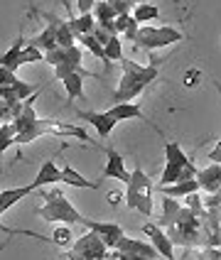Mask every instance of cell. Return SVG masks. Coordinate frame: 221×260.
<instances>
[{
  "mask_svg": "<svg viewBox=\"0 0 221 260\" xmlns=\"http://www.w3.org/2000/svg\"><path fill=\"white\" fill-rule=\"evenodd\" d=\"M44 197V204L37 209V214L44 218V221H54V223H64V226H74V223H81L84 216L74 209V204L64 197V191L59 187H52L47 189L42 194Z\"/></svg>",
  "mask_w": 221,
  "mask_h": 260,
  "instance_id": "cell-3",
  "label": "cell"
},
{
  "mask_svg": "<svg viewBox=\"0 0 221 260\" xmlns=\"http://www.w3.org/2000/svg\"><path fill=\"white\" fill-rule=\"evenodd\" d=\"M128 3H131L133 8H135V5H140V3H150V0H128Z\"/></svg>",
  "mask_w": 221,
  "mask_h": 260,
  "instance_id": "cell-36",
  "label": "cell"
},
{
  "mask_svg": "<svg viewBox=\"0 0 221 260\" xmlns=\"http://www.w3.org/2000/svg\"><path fill=\"white\" fill-rule=\"evenodd\" d=\"M76 42L84 44V49H86V52H91V54H93L96 59H101L103 67H111V61H108V59H106V54H103V47L96 42L91 35H81V37H76Z\"/></svg>",
  "mask_w": 221,
  "mask_h": 260,
  "instance_id": "cell-26",
  "label": "cell"
},
{
  "mask_svg": "<svg viewBox=\"0 0 221 260\" xmlns=\"http://www.w3.org/2000/svg\"><path fill=\"white\" fill-rule=\"evenodd\" d=\"M165 170L160 177V187L165 184H175V182H184V179H194L197 174V165L187 157V152L182 150L179 143H165Z\"/></svg>",
  "mask_w": 221,
  "mask_h": 260,
  "instance_id": "cell-4",
  "label": "cell"
},
{
  "mask_svg": "<svg viewBox=\"0 0 221 260\" xmlns=\"http://www.w3.org/2000/svg\"><path fill=\"white\" fill-rule=\"evenodd\" d=\"M120 199H123V194H120V191H116V189L106 194V202L111 204V206H118V204H120Z\"/></svg>",
  "mask_w": 221,
  "mask_h": 260,
  "instance_id": "cell-34",
  "label": "cell"
},
{
  "mask_svg": "<svg viewBox=\"0 0 221 260\" xmlns=\"http://www.w3.org/2000/svg\"><path fill=\"white\" fill-rule=\"evenodd\" d=\"M157 17H160V10H157L155 5H150V3H140V5H135V10H133V20H135L138 25L150 22V20H157Z\"/></svg>",
  "mask_w": 221,
  "mask_h": 260,
  "instance_id": "cell-25",
  "label": "cell"
},
{
  "mask_svg": "<svg viewBox=\"0 0 221 260\" xmlns=\"http://www.w3.org/2000/svg\"><path fill=\"white\" fill-rule=\"evenodd\" d=\"M22 47H25V37L20 35V37L13 42V47H10L5 54H0V67L8 69V72H17V69H20V54H22Z\"/></svg>",
  "mask_w": 221,
  "mask_h": 260,
  "instance_id": "cell-22",
  "label": "cell"
},
{
  "mask_svg": "<svg viewBox=\"0 0 221 260\" xmlns=\"http://www.w3.org/2000/svg\"><path fill=\"white\" fill-rule=\"evenodd\" d=\"M59 182H64V184L76 187V189H96V187H99L96 182H88L86 177H81V174L76 172L72 165H64V167L59 170Z\"/></svg>",
  "mask_w": 221,
  "mask_h": 260,
  "instance_id": "cell-21",
  "label": "cell"
},
{
  "mask_svg": "<svg viewBox=\"0 0 221 260\" xmlns=\"http://www.w3.org/2000/svg\"><path fill=\"white\" fill-rule=\"evenodd\" d=\"M42 135H69V138H79V140H88V133L79 125H72V123H61V120H52V118H35L29 123L27 128L22 133L15 135V143L13 145H27L35 143L37 138Z\"/></svg>",
  "mask_w": 221,
  "mask_h": 260,
  "instance_id": "cell-2",
  "label": "cell"
},
{
  "mask_svg": "<svg viewBox=\"0 0 221 260\" xmlns=\"http://www.w3.org/2000/svg\"><path fill=\"white\" fill-rule=\"evenodd\" d=\"M143 233L150 238V246L155 248V253L162 255L165 260H175V246L170 243V238L165 236L160 226L152 221V223H143Z\"/></svg>",
  "mask_w": 221,
  "mask_h": 260,
  "instance_id": "cell-9",
  "label": "cell"
},
{
  "mask_svg": "<svg viewBox=\"0 0 221 260\" xmlns=\"http://www.w3.org/2000/svg\"><path fill=\"white\" fill-rule=\"evenodd\" d=\"M35 61H44V54L40 52V49H35L32 44L25 42L22 54H20V67H25V64H35Z\"/></svg>",
  "mask_w": 221,
  "mask_h": 260,
  "instance_id": "cell-30",
  "label": "cell"
},
{
  "mask_svg": "<svg viewBox=\"0 0 221 260\" xmlns=\"http://www.w3.org/2000/svg\"><path fill=\"white\" fill-rule=\"evenodd\" d=\"M113 250H120V253H128V255H138V258H150L155 260L157 258V253H155V248L145 243V241H135L131 236H123L120 241H118V246Z\"/></svg>",
  "mask_w": 221,
  "mask_h": 260,
  "instance_id": "cell-12",
  "label": "cell"
},
{
  "mask_svg": "<svg viewBox=\"0 0 221 260\" xmlns=\"http://www.w3.org/2000/svg\"><path fill=\"white\" fill-rule=\"evenodd\" d=\"M199 81H202V72L199 69H190V72L184 74V88H197L199 86Z\"/></svg>",
  "mask_w": 221,
  "mask_h": 260,
  "instance_id": "cell-31",
  "label": "cell"
},
{
  "mask_svg": "<svg viewBox=\"0 0 221 260\" xmlns=\"http://www.w3.org/2000/svg\"><path fill=\"white\" fill-rule=\"evenodd\" d=\"M106 113L113 118L116 123H120V120H131V118H143V120H145V113L140 111L138 103H113Z\"/></svg>",
  "mask_w": 221,
  "mask_h": 260,
  "instance_id": "cell-20",
  "label": "cell"
},
{
  "mask_svg": "<svg viewBox=\"0 0 221 260\" xmlns=\"http://www.w3.org/2000/svg\"><path fill=\"white\" fill-rule=\"evenodd\" d=\"M106 157H108V162H106V167H103V177H106V179H120L123 184H128L131 174L125 170V159L120 157L113 147L106 150Z\"/></svg>",
  "mask_w": 221,
  "mask_h": 260,
  "instance_id": "cell-11",
  "label": "cell"
},
{
  "mask_svg": "<svg viewBox=\"0 0 221 260\" xmlns=\"http://www.w3.org/2000/svg\"><path fill=\"white\" fill-rule=\"evenodd\" d=\"M15 81H17L15 72H8V69L0 67V86H10V84H15Z\"/></svg>",
  "mask_w": 221,
  "mask_h": 260,
  "instance_id": "cell-32",
  "label": "cell"
},
{
  "mask_svg": "<svg viewBox=\"0 0 221 260\" xmlns=\"http://www.w3.org/2000/svg\"><path fill=\"white\" fill-rule=\"evenodd\" d=\"M15 135H17V130H15L13 123H3V125H0V155H3L8 147H13Z\"/></svg>",
  "mask_w": 221,
  "mask_h": 260,
  "instance_id": "cell-29",
  "label": "cell"
},
{
  "mask_svg": "<svg viewBox=\"0 0 221 260\" xmlns=\"http://www.w3.org/2000/svg\"><path fill=\"white\" fill-rule=\"evenodd\" d=\"M103 54H106L108 61H120V59H123V44H120V37L113 35L108 42L103 44Z\"/></svg>",
  "mask_w": 221,
  "mask_h": 260,
  "instance_id": "cell-28",
  "label": "cell"
},
{
  "mask_svg": "<svg viewBox=\"0 0 221 260\" xmlns=\"http://www.w3.org/2000/svg\"><path fill=\"white\" fill-rule=\"evenodd\" d=\"M123 199L128 204V209L143 214V216H152V194L150 191H131V189H125Z\"/></svg>",
  "mask_w": 221,
  "mask_h": 260,
  "instance_id": "cell-15",
  "label": "cell"
},
{
  "mask_svg": "<svg viewBox=\"0 0 221 260\" xmlns=\"http://www.w3.org/2000/svg\"><path fill=\"white\" fill-rule=\"evenodd\" d=\"M79 118L81 120H88L91 125H93V130L99 133V138H108L111 133H113V128H116V120L108 116V113H96V111H79Z\"/></svg>",
  "mask_w": 221,
  "mask_h": 260,
  "instance_id": "cell-14",
  "label": "cell"
},
{
  "mask_svg": "<svg viewBox=\"0 0 221 260\" xmlns=\"http://www.w3.org/2000/svg\"><path fill=\"white\" fill-rule=\"evenodd\" d=\"M93 3H96V0H76V13H79V15H86V13H91V8H93Z\"/></svg>",
  "mask_w": 221,
  "mask_h": 260,
  "instance_id": "cell-33",
  "label": "cell"
},
{
  "mask_svg": "<svg viewBox=\"0 0 221 260\" xmlns=\"http://www.w3.org/2000/svg\"><path fill=\"white\" fill-rule=\"evenodd\" d=\"M194 179H197V184H199V189H202L204 194H219V189H221V165L219 162H211L206 170H197Z\"/></svg>",
  "mask_w": 221,
  "mask_h": 260,
  "instance_id": "cell-10",
  "label": "cell"
},
{
  "mask_svg": "<svg viewBox=\"0 0 221 260\" xmlns=\"http://www.w3.org/2000/svg\"><path fill=\"white\" fill-rule=\"evenodd\" d=\"M52 243L54 246H59V248H72V243H74V236H72V229L69 226H57L54 231H52Z\"/></svg>",
  "mask_w": 221,
  "mask_h": 260,
  "instance_id": "cell-27",
  "label": "cell"
},
{
  "mask_svg": "<svg viewBox=\"0 0 221 260\" xmlns=\"http://www.w3.org/2000/svg\"><path fill=\"white\" fill-rule=\"evenodd\" d=\"M182 40V32L170 25H162V27H152V25H140L135 37H133V44L138 49H145V52H152V49H162V47H170V44H177Z\"/></svg>",
  "mask_w": 221,
  "mask_h": 260,
  "instance_id": "cell-5",
  "label": "cell"
},
{
  "mask_svg": "<svg viewBox=\"0 0 221 260\" xmlns=\"http://www.w3.org/2000/svg\"><path fill=\"white\" fill-rule=\"evenodd\" d=\"M81 223L86 226V231L96 233V236L101 238V243L108 248V250H113V248L118 246V241L125 236L123 226H118V223H113V221H93V218H84Z\"/></svg>",
  "mask_w": 221,
  "mask_h": 260,
  "instance_id": "cell-8",
  "label": "cell"
},
{
  "mask_svg": "<svg viewBox=\"0 0 221 260\" xmlns=\"http://www.w3.org/2000/svg\"><path fill=\"white\" fill-rule=\"evenodd\" d=\"M67 25L72 29L74 37H81V35H91L93 27H96V20H93V15L86 13V15H72V17H67Z\"/></svg>",
  "mask_w": 221,
  "mask_h": 260,
  "instance_id": "cell-23",
  "label": "cell"
},
{
  "mask_svg": "<svg viewBox=\"0 0 221 260\" xmlns=\"http://www.w3.org/2000/svg\"><path fill=\"white\" fill-rule=\"evenodd\" d=\"M91 15H93L96 25L103 27L106 32H111V22L118 17V13L111 8V3H108V0H96V3H93V8H91ZM111 35H113V32H111Z\"/></svg>",
  "mask_w": 221,
  "mask_h": 260,
  "instance_id": "cell-16",
  "label": "cell"
},
{
  "mask_svg": "<svg viewBox=\"0 0 221 260\" xmlns=\"http://www.w3.org/2000/svg\"><path fill=\"white\" fill-rule=\"evenodd\" d=\"M157 191H160L162 197H170V199H184L187 194L192 191H199V184H197V179H184V182H175V184H165L160 187L157 184Z\"/></svg>",
  "mask_w": 221,
  "mask_h": 260,
  "instance_id": "cell-17",
  "label": "cell"
},
{
  "mask_svg": "<svg viewBox=\"0 0 221 260\" xmlns=\"http://www.w3.org/2000/svg\"><path fill=\"white\" fill-rule=\"evenodd\" d=\"M72 253L81 260H103L106 258V253H108V248L103 246L101 238H99L96 233L86 231L81 238H74Z\"/></svg>",
  "mask_w": 221,
  "mask_h": 260,
  "instance_id": "cell-7",
  "label": "cell"
},
{
  "mask_svg": "<svg viewBox=\"0 0 221 260\" xmlns=\"http://www.w3.org/2000/svg\"><path fill=\"white\" fill-rule=\"evenodd\" d=\"M54 76H57L59 81L64 84V91H67V96L72 99V101H84L86 96H84V79L86 76H96L93 72H88L84 67H69V64H54Z\"/></svg>",
  "mask_w": 221,
  "mask_h": 260,
  "instance_id": "cell-6",
  "label": "cell"
},
{
  "mask_svg": "<svg viewBox=\"0 0 221 260\" xmlns=\"http://www.w3.org/2000/svg\"><path fill=\"white\" fill-rule=\"evenodd\" d=\"M120 69H123V76H120V84H118L116 93H113V103H131L138 93L145 91L147 84H152L157 79V67L150 64V67H140L135 64L133 59H120Z\"/></svg>",
  "mask_w": 221,
  "mask_h": 260,
  "instance_id": "cell-1",
  "label": "cell"
},
{
  "mask_svg": "<svg viewBox=\"0 0 221 260\" xmlns=\"http://www.w3.org/2000/svg\"><path fill=\"white\" fill-rule=\"evenodd\" d=\"M47 64H69V67H81V47H59L54 52H47L44 54Z\"/></svg>",
  "mask_w": 221,
  "mask_h": 260,
  "instance_id": "cell-13",
  "label": "cell"
},
{
  "mask_svg": "<svg viewBox=\"0 0 221 260\" xmlns=\"http://www.w3.org/2000/svg\"><path fill=\"white\" fill-rule=\"evenodd\" d=\"M35 189H32V184H25V187H13L8 189V191H0V216L8 211V209H13L17 202H22L27 194H32Z\"/></svg>",
  "mask_w": 221,
  "mask_h": 260,
  "instance_id": "cell-19",
  "label": "cell"
},
{
  "mask_svg": "<svg viewBox=\"0 0 221 260\" xmlns=\"http://www.w3.org/2000/svg\"><path fill=\"white\" fill-rule=\"evenodd\" d=\"M54 182H59L57 162H54V159H44L37 177H35V182H29V184H32V189H40V187H49V184H54Z\"/></svg>",
  "mask_w": 221,
  "mask_h": 260,
  "instance_id": "cell-18",
  "label": "cell"
},
{
  "mask_svg": "<svg viewBox=\"0 0 221 260\" xmlns=\"http://www.w3.org/2000/svg\"><path fill=\"white\" fill-rule=\"evenodd\" d=\"M211 162H221V145L216 143L214 150H211Z\"/></svg>",
  "mask_w": 221,
  "mask_h": 260,
  "instance_id": "cell-35",
  "label": "cell"
},
{
  "mask_svg": "<svg viewBox=\"0 0 221 260\" xmlns=\"http://www.w3.org/2000/svg\"><path fill=\"white\" fill-rule=\"evenodd\" d=\"M125 187L131 189V191H155V184H152V179L143 172V167H135L131 172V179H128V184Z\"/></svg>",
  "mask_w": 221,
  "mask_h": 260,
  "instance_id": "cell-24",
  "label": "cell"
}]
</instances>
